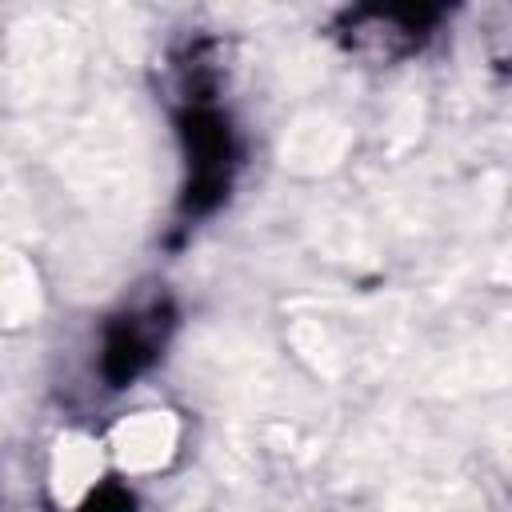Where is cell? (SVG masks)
Returning a JSON list of instances; mask_svg holds the SVG:
<instances>
[{"mask_svg": "<svg viewBox=\"0 0 512 512\" xmlns=\"http://www.w3.org/2000/svg\"><path fill=\"white\" fill-rule=\"evenodd\" d=\"M164 444H168V428L156 416H140L120 428V452L128 464H156Z\"/></svg>", "mask_w": 512, "mask_h": 512, "instance_id": "6da1fadb", "label": "cell"}]
</instances>
